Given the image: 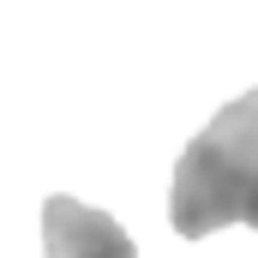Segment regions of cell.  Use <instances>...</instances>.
Returning <instances> with one entry per match:
<instances>
[{"mask_svg":"<svg viewBox=\"0 0 258 258\" xmlns=\"http://www.w3.org/2000/svg\"><path fill=\"white\" fill-rule=\"evenodd\" d=\"M168 222L180 240H204L228 222L258 228V90L228 102L174 162Z\"/></svg>","mask_w":258,"mask_h":258,"instance_id":"1","label":"cell"},{"mask_svg":"<svg viewBox=\"0 0 258 258\" xmlns=\"http://www.w3.org/2000/svg\"><path fill=\"white\" fill-rule=\"evenodd\" d=\"M42 258H138V246L108 210L54 192L42 204Z\"/></svg>","mask_w":258,"mask_h":258,"instance_id":"2","label":"cell"}]
</instances>
